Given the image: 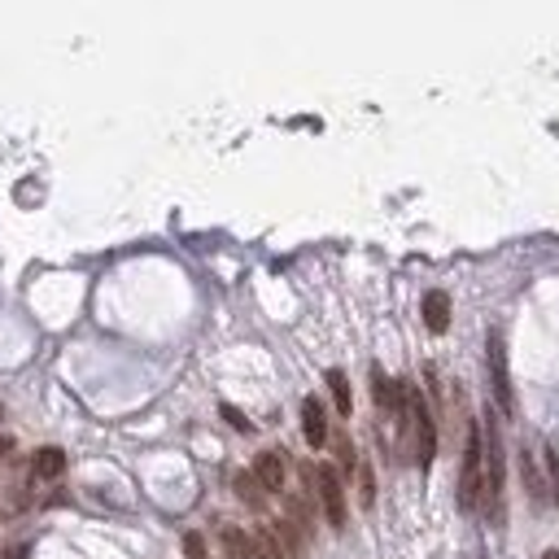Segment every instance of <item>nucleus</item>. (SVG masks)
I'll list each match as a JSON object with an SVG mask.
<instances>
[{
    "label": "nucleus",
    "instance_id": "nucleus-11",
    "mask_svg": "<svg viewBox=\"0 0 559 559\" xmlns=\"http://www.w3.org/2000/svg\"><path fill=\"white\" fill-rule=\"evenodd\" d=\"M232 485H237V494L249 502V507H262V485H258V477H254V472H237V477H232Z\"/></svg>",
    "mask_w": 559,
    "mask_h": 559
},
{
    "label": "nucleus",
    "instance_id": "nucleus-9",
    "mask_svg": "<svg viewBox=\"0 0 559 559\" xmlns=\"http://www.w3.org/2000/svg\"><path fill=\"white\" fill-rule=\"evenodd\" d=\"M61 468H66V455H61L58 446H40L36 455H31V477L40 480H58Z\"/></svg>",
    "mask_w": 559,
    "mask_h": 559
},
{
    "label": "nucleus",
    "instance_id": "nucleus-4",
    "mask_svg": "<svg viewBox=\"0 0 559 559\" xmlns=\"http://www.w3.org/2000/svg\"><path fill=\"white\" fill-rule=\"evenodd\" d=\"M490 372H494V398L512 416L516 411V394H512V376H507V350H502V332H490Z\"/></svg>",
    "mask_w": 559,
    "mask_h": 559
},
{
    "label": "nucleus",
    "instance_id": "nucleus-12",
    "mask_svg": "<svg viewBox=\"0 0 559 559\" xmlns=\"http://www.w3.org/2000/svg\"><path fill=\"white\" fill-rule=\"evenodd\" d=\"M328 389H332V398H337V411L341 416H350V380H345V372H328Z\"/></svg>",
    "mask_w": 559,
    "mask_h": 559
},
{
    "label": "nucleus",
    "instance_id": "nucleus-17",
    "mask_svg": "<svg viewBox=\"0 0 559 559\" xmlns=\"http://www.w3.org/2000/svg\"><path fill=\"white\" fill-rule=\"evenodd\" d=\"M223 416H227V419H232V424H237V428H245V433H249V419H245V416H240V411H237V406H223Z\"/></svg>",
    "mask_w": 559,
    "mask_h": 559
},
{
    "label": "nucleus",
    "instance_id": "nucleus-3",
    "mask_svg": "<svg viewBox=\"0 0 559 559\" xmlns=\"http://www.w3.org/2000/svg\"><path fill=\"white\" fill-rule=\"evenodd\" d=\"M315 494H320L323 502V516H328V524L332 529H345V485H341V472L332 468V463H320L315 468Z\"/></svg>",
    "mask_w": 559,
    "mask_h": 559
},
{
    "label": "nucleus",
    "instance_id": "nucleus-10",
    "mask_svg": "<svg viewBox=\"0 0 559 559\" xmlns=\"http://www.w3.org/2000/svg\"><path fill=\"white\" fill-rule=\"evenodd\" d=\"M223 546H227V555H232V559H258V551H254V542L245 538L240 529H232V524L223 529Z\"/></svg>",
    "mask_w": 559,
    "mask_h": 559
},
{
    "label": "nucleus",
    "instance_id": "nucleus-6",
    "mask_svg": "<svg viewBox=\"0 0 559 559\" xmlns=\"http://www.w3.org/2000/svg\"><path fill=\"white\" fill-rule=\"evenodd\" d=\"M254 477L267 494H280L284 490V459H280L276 450H262L258 459H254Z\"/></svg>",
    "mask_w": 559,
    "mask_h": 559
},
{
    "label": "nucleus",
    "instance_id": "nucleus-2",
    "mask_svg": "<svg viewBox=\"0 0 559 559\" xmlns=\"http://www.w3.org/2000/svg\"><path fill=\"white\" fill-rule=\"evenodd\" d=\"M406 402H411V433H416V463L419 468H428L433 455H438V419L433 411L424 406L416 389H406Z\"/></svg>",
    "mask_w": 559,
    "mask_h": 559
},
{
    "label": "nucleus",
    "instance_id": "nucleus-16",
    "mask_svg": "<svg viewBox=\"0 0 559 559\" xmlns=\"http://www.w3.org/2000/svg\"><path fill=\"white\" fill-rule=\"evenodd\" d=\"M184 555H188V559H206V542H201V533H188V538H184Z\"/></svg>",
    "mask_w": 559,
    "mask_h": 559
},
{
    "label": "nucleus",
    "instance_id": "nucleus-7",
    "mask_svg": "<svg viewBox=\"0 0 559 559\" xmlns=\"http://www.w3.org/2000/svg\"><path fill=\"white\" fill-rule=\"evenodd\" d=\"M301 433H306L311 446H323V441H328V419H323V402L320 398L301 402Z\"/></svg>",
    "mask_w": 559,
    "mask_h": 559
},
{
    "label": "nucleus",
    "instance_id": "nucleus-15",
    "mask_svg": "<svg viewBox=\"0 0 559 559\" xmlns=\"http://www.w3.org/2000/svg\"><path fill=\"white\" fill-rule=\"evenodd\" d=\"M280 533L289 538V551H293V555L306 559V538L298 533V524H293V520H280Z\"/></svg>",
    "mask_w": 559,
    "mask_h": 559
},
{
    "label": "nucleus",
    "instance_id": "nucleus-19",
    "mask_svg": "<svg viewBox=\"0 0 559 559\" xmlns=\"http://www.w3.org/2000/svg\"><path fill=\"white\" fill-rule=\"evenodd\" d=\"M542 559H559V551H546V555H542Z\"/></svg>",
    "mask_w": 559,
    "mask_h": 559
},
{
    "label": "nucleus",
    "instance_id": "nucleus-13",
    "mask_svg": "<svg viewBox=\"0 0 559 559\" xmlns=\"http://www.w3.org/2000/svg\"><path fill=\"white\" fill-rule=\"evenodd\" d=\"M254 551H258V559H284V551H280V542L271 529H258V533H254Z\"/></svg>",
    "mask_w": 559,
    "mask_h": 559
},
{
    "label": "nucleus",
    "instance_id": "nucleus-18",
    "mask_svg": "<svg viewBox=\"0 0 559 559\" xmlns=\"http://www.w3.org/2000/svg\"><path fill=\"white\" fill-rule=\"evenodd\" d=\"M0 559H22V546H9V551H5Z\"/></svg>",
    "mask_w": 559,
    "mask_h": 559
},
{
    "label": "nucleus",
    "instance_id": "nucleus-8",
    "mask_svg": "<svg viewBox=\"0 0 559 559\" xmlns=\"http://www.w3.org/2000/svg\"><path fill=\"white\" fill-rule=\"evenodd\" d=\"M424 323H428L433 332H446V328H450V298H446L441 289H428V293H424Z\"/></svg>",
    "mask_w": 559,
    "mask_h": 559
},
{
    "label": "nucleus",
    "instance_id": "nucleus-1",
    "mask_svg": "<svg viewBox=\"0 0 559 559\" xmlns=\"http://www.w3.org/2000/svg\"><path fill=\"white\" fill-rule=\"evenodd\" d=\"M485 438H480V424H468V441H463V468H459V507L472 516L480 502H485Z\"/></svg>",
    "mask_w": 559,
    "mask_h": 559
},
{
    "label": "nucleus",
    "instance_id": "nucleus-14",
    "mask_svg": "<svg viewBox=\"0 0 559 559\" xmlns=\"http://www.w3.org/2000/svg\"><path fill=\"white\" fill-rule=\"evenodd\" d=\"M359 499H363V507H372V502H376V477H372V468H367V463H359Z\"/></svg>",
    "mask_w": 559,
    "mask_h": 559
},
{
    "label": "nucleus",
    "instance_id": "nucleus-5",
    "mask_svg": "<svg viewBox=\"0 0 559 559\" xmlns=\"http://www.w3.org/2000/svg\"><path fill=\"white\" fill-rule=\"evenodd\" d=\"M520 477H524V490H529L533 507H542V502L555 499L551 480L542 477V463H538V450H533V446H524V450H520Z\"/></svg>",
    "mask_w": 559,
    "mask_h": 559
}]
</instances>
